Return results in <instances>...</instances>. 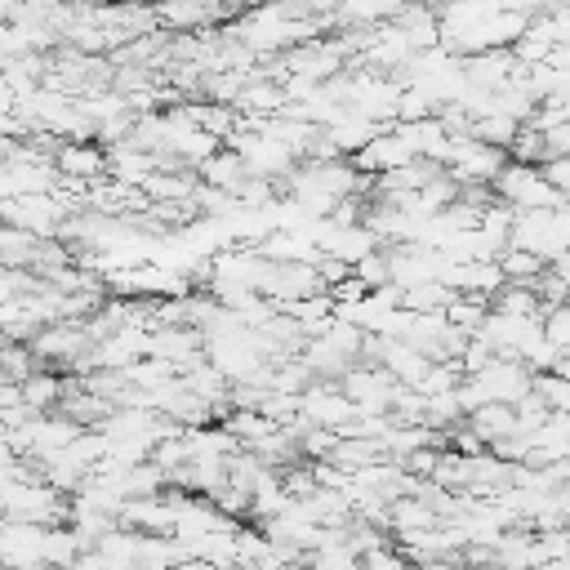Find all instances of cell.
<instances>
[{
	"instance_id": "obj_1",
	"label": "cell",
	"mask_w": 570,
	"mask_h": 570,
	"mask_svg": "<svg viewBox=\"0 0 570 570\" xmlns=\"http://www.w3.org/2000/svg\"><path fill=\"white\" fill-rule=\"evenodd\" d=\"M468 423L494 445L499 436H512V432H521V414H517V405L512 401H485V405H476L472 414H468Z\"/></svg>"
},
{
	"instance_id": "obj_3",
	"label": "cell",
	"mask_w": 570,
	"mask_h": 570,
	"mask_svg": "<svg viewBox=\"0 0 570 570\" xmlns=\"http://www.w3.org/2000/svg\"><path fill=\"white\" fill-rule=\"evenodd\" d=\"M499 267H503V276H508V281H534V276L548 267V258H543V254H534V249H525V245H503Z\"/></svg>"
},
{
	"instance_id": "obj_2",
	"label": "cell",
	"mask_w": 570,
	"mask_h": 570,
	"mask_svg": "<svg viewBox=\"0 0 570 570\" xmlns=\"http://www.w3.org/2000/svg\"><path fill=\"white\" fill-rule=\"evenodd\" d=\"M521 116H512V111H490V116H481V120H472V134L476 138H485V142H499V147H512V138L521 134Z\"/></svg>"
},
{
	"instance_id": "obj_5",
	"label": "cell",
	"mask_w": 570,
	"mask_h": 570,
	"mask_svg": "<svg viewBox=\"0 0 570 570\" xmlns=\"http://www.w3.org/2000/svg\"><path fill=\"white\" fill-rule=\"evenodd\" d=\"M543 330H548V338H552L557 347H570V303H561V307H548V316H543Z\"/></svg>"
},
{
	"instance_id": "obj_4",
	"label": "cell",
	"mask_w": 570,
	"mask_h": 570,
	"mask_svg": "<svg viewBox=\"0 0 570 570\" xmlns=\"http://www.w3.org/2000/svg\"><path fill=\"white\" fill-rule=\"evenodd\" d=\"M534 383H539V392L548 396V405H552V410H570V379H566V374L543 370Z\"/></svg>"
}]
</instances>
